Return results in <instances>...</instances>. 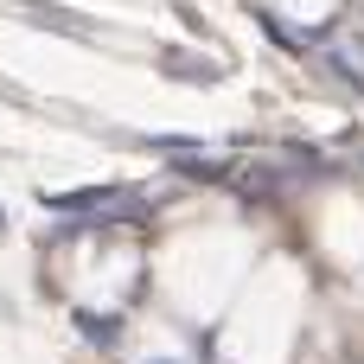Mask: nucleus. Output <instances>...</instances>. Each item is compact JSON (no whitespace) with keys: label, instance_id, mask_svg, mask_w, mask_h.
<instances>
[{"label":"nucleus","instance_id":"1","mask_svg":"<svg viewBox=\"0 0 364 364\" xmlns=\"http://www.w3.org/2000/svg\"><path fill=\"white\" fill-rule=\"evenodd\" d=\"M122 198H128V192H115V186H102V192L90 186V192H58L51 211H102V205H122Z\"/></svg>","mask_w":364,"mask_h":364},{"label":"nucleus","instance_id":"2","mask_svg":"<svg viewBox=\"0 0 364 364\" xmlns=\"http://www.w3.org/2000/svg\"><path fill=\"white\" fill-rule=\"evenodd\" d=\"M77 326H83V339H96V346H109V339H115V320H96V314H77Z\"/></svg>","mask_w":364,"mask_h":364},{"label":"nucleus","instance_id":"3","mask_svg":"<svg viewBox=\"0 0 364 364\" xmlns=\"http://www.w3.org/2000/svg\"><path fill=\"white\" fill-rule=\"evenodd\" d=\"M166 70H173V77H198V83L218 77V64H192V58H166Z\"/></svg>","mask_w":364,"mask_h":364}]
</instances>
